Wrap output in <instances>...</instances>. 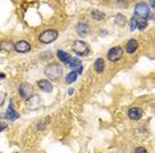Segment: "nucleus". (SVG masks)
<instances>
[{
    "instance_id": "nucleus-1",
    "label": "nucleus",
    "mask_w": 155,
    "mask_h": 153,
    "mask_svg": "<svg viewBox=\"0 0 155 153\" xmlns=\"http://www.w3.org/2000/svg\"><path fill=\"white\" fill-rule=\"evenodd\" d=\"M44 73L49 79H52V81H57L60 76L62 75V67L58 64H49L47 67H45Z\"/></svg>"
},
{
    "instance_id": "nucleus-2",
    "label": "nucleus",
    "mask_w": 155,
    "mask_h": 153,
    "mask_svg": "<svg viewBox=\"0 0 155 153\" xmlns=\"http://www.w3.org/2000/svg\"><path fill=\"white\" fill-rule=\"evenodd\" d=\"M72 49H73V52H74L77 55H81V57H84V55H87V54L90 53L89 44L85 42V41H81V40L73 41Z\"/></svg>"
},
{
    "instance_id": "nucleus-3",
    "label": "nucleus",
    "mask_w": 155,
    "mask_h": 153,
    "mask_svg": "<svg viewBox=\"0 0 155 153\" xmlns=\"http://www.w3.org/2000/svg\"><path fill=\"white\" fill-rule=\"evenodd\" d=\"M135 16L140 17V19H153L154 15H151L150 12V8L149 5L146 4V3H138V4L135 5Z\"/></svg>"
},
{
    "instance_id": "nucleus-4",
    "label": "nucleus",
    "mask_w": 155,
    "mask_h": 153,
    "mask_svg": "<svg viewBox=\"0 0 155 153\" xmlns=\"http://www.w3.org/2000/svg\"><path fill=\"white\" fill-rule=\"evenodd\" d=\"M58 37V32L54 29H48V30H44L43 33L38 36V41L43 44H51L53 42L56 38Z\"/></svg>"
},
{
    "instance_id": "nucleus-5",
    "label": "nucleus",
    "mask_w": 155,
    "mask_h": 153,
    "mask_svg": "<svg viewBox=\"0 0 155 153\" xmlns=\"http://www.w3.org/2000/svg\"><path fill=\"white\" fill-rule=\"evenodd\" d=\"M19 94H20V96H21L24 100H28L31 96H33L32 85H29V83H27V82L21 83V85L19 86Z\"/></svg>"
},
{
    "instance_id": "nucleus-6",
    "label": "nucleus",
    "mask_w": 155,
    "mask_h": 153,
    "mask_svg": "<svg viewBox=\"0 0 155 153\" xmlns=\"http://www.w3.org/2000/svg\"><path fill=\"white\" fill-rule=\"evenodd\" d=\"M122 57H123V49L119 46L111 48V49L107 52V58H109V61H111V62H118L119 60H122Z\"/></svg>"
},
{
    "instance_id": "nucleus-7",
    "label": "nucleus",
    "mask_w": 155,
    "mask_h": 153,
    "mask_svg": "<svg viewBox=\"0 0 155 153\" xmlns=\"http://www.w3.org/2000/svg\"><path fill=\"white\" fill-rule=\"evenodd\" d=\"M13 49H15L17 53H28L31 49H32V46H31L29 42H27V41H19V42L13 44Z\"/></svg>"
},
{
    "instance_id": "nucleus-8",
    "label": "nucleus",
    "mask_w": 155,
    "mask_h": 153,
    "mask_svg": "<svg viewBox=\"0 0 155 153\" xmlns=\"http://www.w3.org/2000/svg\"><path fill=\"white\" fill-rule=\"evenodd\" d=\"M69 67L72 69V71H76L77 74H81L84 70V66H82V62H81L78 58H70L69 62H68Z\"/></svg>"
},
{
    "instance_id": "nucleus-9",
    "label": "nucleus",
    "mask_w": 155,
    "mask_h": 153,
    "mask_svg": "<svg viewBox=\"0 0 155 153\" xmlns=\"http://www.w3.org/2000/svg\"><path fill=\"white\" fill-rule=\"evenodd\" d=\"M5 117L8 120H16V119H19V112L15 110V107H13V102L12 100H9V107H8V110H7V112H5Z\"/></svg>"
},
{
    "instance_id": "nucleus-10",
    "label": "nucleus",
    "mask_w": 155,
    "mask_h": 153,
    "mask_svg": "<svg viewBox=\"0 0 155 153\" xmlns=\"http://www.w3.org/2000/svg\"><path fill=\"white\" fill-rule=\"evenodd\" d=\"M127 115L131 120H139L143 115V111H142V108H139V107H131V108L129 110Z\"/></svg>"
},
{
    "instance_id": "nucleus-11",
    "label": "nucleus",
    "mask_w": 155,
    "mask_h": 153,
    "mask_svg": "<svg viewBox=\"0 0 155 153\" xmlns=\"http://www.w3.org/2000/svg\"><path fill=\"white\" fill-rule=\"evenodd\" d=\"M40 106H41V100L38 96H31V98L28 99L27 107L29 110H37V108H40Z\"/></svg>"
},
{
    "instance_id": "nucleus-12",
    "label": "nucleus",
    "mask_w": 155,
    "mask_h": 153,
    "mask_svg": "<svg viewBox=\"0 0 155 153\" xmlns=\"http://www.w3.org/2000/svg\"><path fill=\"white\" fill-rule=\"evenodd\" d=\"M37 86L40 87L41 91L44 92H52V90H53V86H52V83L47 81V79H41V81L37 82Z\"/></svg>"
},
{
    "instance_id": "nucleus-13",
    "label": "nucleus",
    "mask_w": 155,
    "mask_h": 153,
    "mask_svg": "<svg viewBox=\"0 0 155 153\" xmlns=\"http://www.w3.org/2000/svg\"><path fill=\"white\" fill-rule=\"evenodd\" d=\"M89 27H87V24H85V23H80L76 27V32H77V34H80L81 37H86L87 34H89Z\"/></svg>"
},
{
    "instance_id": "nucleus-14",
    "label": "nucleus",
    "mask_w": 155,
    "mask_h": 153,
    "mask_svg": "<svg viewBox=\"0 0 155 153\" xmlns=\"http://www.w3.org/2000/svg\"><path fill=\"white\" fill-rule=\"evenodd\" d=\"M125 49H126V52H127L129 54L135 53V50L138 49V41L137 40H129L127 44L125 45Z\"/></svg>"
},
{
    "instance_id": "nucleus-15",
    "label": "nucleus",
    "mask_w": 155,
    "mask_h": 153,
    "mask_svg": "<svg viewBox=\"0 0 155 153\" xmlns=\"http://www.w3.org/2000/svg\"><path fill=\"white\" fill-rule=\"evenodd\" d=\"M94 70H96V73H98V74H101V73H104L105 70V61H104V58H97L96 62H94Z\"/></svg>"
},
{
    "instance_id": "nucleus-16",
    "label": "nucleus",
    "mask_w": 155,
    "mask_h": 153,
    "mask_svg": "<svg viewBox=\"0 0 155 153\" xmlns=\"http://www.w3.org/2000/svg\"><path fill=\"white\" fill-rule=\"evenodd\" d=\"M0 50L2 52H7V53H8V52H11V50H13V44L11 42V41H2V42H0Z\"/></svg>"
},
{
    "instance_id": "nucleus-17",
    "label": "nucleus",
    "mask_w": 155,
    "mask_h": 153,
    "mask_svg": "<svg viewBox=\"0 0 155 153\" xmlns=\"http://www.w3.org/2000/svg\"><path fill=\"white\" fill-rule=\"evenodd\" d=\"M134 17H135V21H137V29L143 30L144 28L147 27V20L146 19H140V17L135 16V15H134Z\"/></svg>"
},
{
    "instance_id": "nucleus-18",
    "label": "nucleus",
    "mask_w": 155,
    "mask_h": 153,
    "mask_svg": "<svg viewBox=\"0 0 155 153\" xmlns=\"http://www.w3.org/2000/svg\"><path fill=\"white\" fill-rule=\"evenodd\" d=\"M57 57H58V60L61 62H64V64H68L69 60H70V55L64 50H58L57 52Z\"/></svg>"
},
{
    "instance_id": "nucleus-19",
    "label": "nucleus",
    "mask_w": 155,
    "mask_h": 153,
    "mask_svg": "<svg viewBox=\"0 0 155 153\" xmlns=\"http://www.w3.org/2000/svg\"><path fill=\"white\" fill-rule=\"evenodd\" d=\"M90 16H91V19L97 20V21H100V20H104L105 19V15L101 11H98V9H93V11L90 12Z\"/></svg>"
},
{
    "instance_id": "nucleus-20",
    "label": "nucleus",
    "mask_w": 155,
    "mask_h": 153,
    "mask_svg": "<svg viewBox=\"0 0 155 153\" xmlns=\"http://www.w3.org/2000/svg\"><path fill=\"white\" fill-rule=\"evenodd\" d=\"M114 21H115V24H117V25L123 27V25L126 24V17L123 16L122 13H118V15L114 17Z\"/></svg>"
},
{
    "instance_id": "nucleus-21",
    "label": "nucleus",
    "mask_w": 155,
    "mask_h": 153,
    "mask_svg": "<svg viewBox=\"0 0 155 153\" xmlns=\"http://www.w3.org/2000/svg\"><path fill=\"white\" fill-rule=\"evenodd\" d=\"M77 73L76 71H70L68 75H66V78H65V82L68 83V85H70V83H73V82H76V79H77Z\"/></svg>"
},
{
    "instance_id": "nucleus-22",
    "label": "nucleus",
    "mask_w": 155,
    "mask_h": 153,
    "mask_svg": "<svg viewBox=\"0 0 155 153\" xmlns=\"http://www.w3.org/2000/svg\"><path fill=\"white\" fill-rule=\"evenodd\" d=\"M5 92L4 91H0V107H2L3 106V103H4L5 102Z\"/></svg>"
},
{
    "instance_id": "nucleus-23",
    "label": "nucleus",
    "mask_w": 155,
    "mask_h": 153,
    "mask_svg": "<svg viewBox=\"0 0 155 153\" xmlns=\"http://www.w3.org/2000/svg\"><path fill=\"white\" fill-rule=\"evenodd\" d=\"M134 153H147V151H146V148H143V147H138L134 149Z\"/></svg>"
},
{
    "instance_id": "nucleus-24",
    "label": "nucleus",
    "mask_w": 155,
    "mask_h": 153,
    "mask_svg": "<svg viewBox=\"0 0 155 153\" xmlns=\"http://www.w3.org/2000/svg\"><path fill=\"white\" fill-rule=\"evenodd\" d=\"M8 128V124L4 123V121H0V132H3L4 130H7Z\"/></svg>"
},
{
    "instance_id": "nucleus-25",
    "label": "nucleus",
    "mask_w": 155,
    "mask_h": 153,
    "mask_svg": "<svg viewBox=\"0 0 155 153\" xmlns=\"http://www.w3.org/2000/svg\"><path fill=\"white\" fill-rule=\"evenodd\" d=\"M130 28H131V30L137 29V21H135V17H134V16H133V19H131V25H130Z\"/></svg>"
},
{
    "instance_id": "nucleus-26",
    "label": "nucleus",
    "mask_w": 155,
    "mask_h": 153,
    "mask_svg": "<svg viewBox=\"0 0 155 153\" xmlns=\"http://www.w3.org/2000/svg\"><path fill=\"white\" fill-rule=\"evenodd\" d=\"M118 3H119V7H127V3L126 2H123V0H118Z\"/></svg>"
},
{
    "instance_id": "nucleus-27",
    "label": "nucleus",
    "mask_w": 155,
    "mask_h": 153,
    "mask_svg": "<svg viewBox=\"0 0 155 153\" xmlns=\"http://www.w3.org/2000/svg\"><path fill=\"white\" fill-rule=\"evenodd\" d=\"M5 78V74L4 73H0V79H4Z\"/></svg>"
},
{
    "instance_id": "nucleus-28",
    "label": "nucleus",
    "mask_w": 155,
    "mask_h": 153,
    "mask_svg": "<svg viewBox=\"0 0 155 153\" xmlns=\"http://www.w3.org/2000/svg\"><path fill=\"white\" fill-rule=\"evenodd\" d=\"M150 5H151V8H154V5H155L154 4V0H151V2H150Z\"/></svg>"
}]
</instances>
